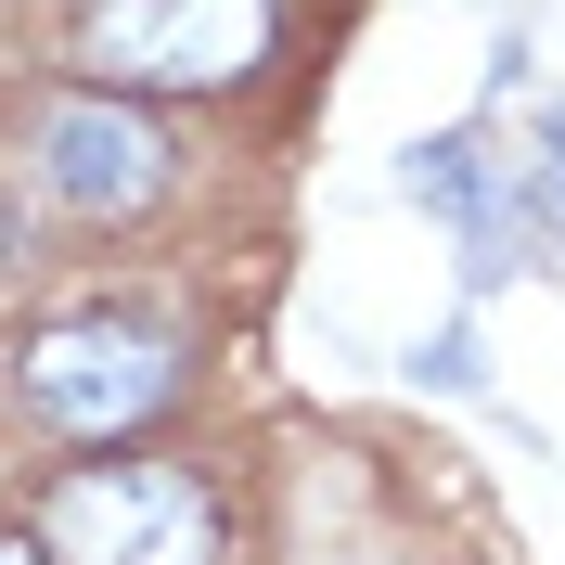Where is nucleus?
<instances>
[{"label": "nucleus", "instance_id": "1", "mask_svg": "<svg viewBox=\"0 0 565 565\" xmlns=\"http://www.w3.org/2000/svg\"><path fill=\"white\" fill-rule=\"evenodd\" d=\"M218 489L193 462H77L39 501V565H218Z\"/></svg>", "mask_w": 565, "mask_h": 565}, {"label": "nucleus", "instance_id": "6", "mask_svg": "<svg viewBox=\"0 0 565 565\" xmlns=\"http://www.w3.org/2000/svg\"><path fill=\"white\" fill-rule=\"evenodd\" d=\"M424 373H437V386H489V373H476V334H437V348H424Z\"/></svg>", "mask_w": 565, "mask_h": 565}, {"label": "nucleus", "instance_id": "8", "mask_svg": "<svg viewBox=\"0 0 565 565\" xmlns=\"http://www.w3.org/2000/svg\"><path fill=\"white\" fill-rule=\"evenodd\" d=\"M540 168H553V193H565V129H553V154H540Z\"/></svg>", "mask_w": 565, "mask_h": 565}, {"label": "nucleus", "instance_id": "3", "mask_svg": "<svg viewBox=\"0 0 565 565\" xmlns=\"http://www.w3.org/2000/svg\"><path fill=\"white\" fill-rule=\"evenodd\" d=\"M13 386H26V412L52 437H116V424L180 398V334L168 321H129V309H90V321H52L13 360Z\"/></svg>", "mask_w": 565, "mask_h": 565}, {"label": "nucleus", "instance_id": "5", "mask_svg": "<svg viewBox=\"0 0 565 565\" xmlns=\"http://www.w3.org/2000/svg\"><path fill=\"white\" fill-rule=\"evenodd\" d=\"M412 193L450 218L462 245H476V257H462L476 282H501V270H514V218H501V180H489V154H476L462 129H450V141H412Z\"/></svg>", "mask_w": 565, "mask_h": 565}, {"label": "nucleus", "instance_id": "2", "mask_svg": "<svg viewBox=\"0 0 565 565\" xmlns=\"http://www.w3.org/2000/svg\"><path fill=\"white\" fill-rule=\"evenodd\" d=\"M282 0H90L77 13V65L104 90H232L270 65Z\"/></svg>", "mask_w": 565, "mask_h": 565}, {"label": "nucleus", "instance_id": "7", "mask_svg": "<svg viewBox=\"0 0 565 565\" xmlns=\"http://www.w3.org/2000/svg\"><path fill=\"white\" fill-rule=\"evenodd\" d=\"M0 565H39V540H0Z\"/></svg>", "mask_w": 565, "mask_h": 565}, {"label": "nucleus", "instance_id": "4", "mask_svg": "<svg viewBox=\"0 0 565 565\" xmlns=\"http://www.w3.org/2000/svg\"><path fill=\"white\" fill-rule=\"evenodd\" d=\"M39 180H52V206H77V218H141L180 180V141L141 104H116V90H77V104L39 116Z\"/></svg>", "mask_w": 565, "mask_h": 565}]
</instances>
